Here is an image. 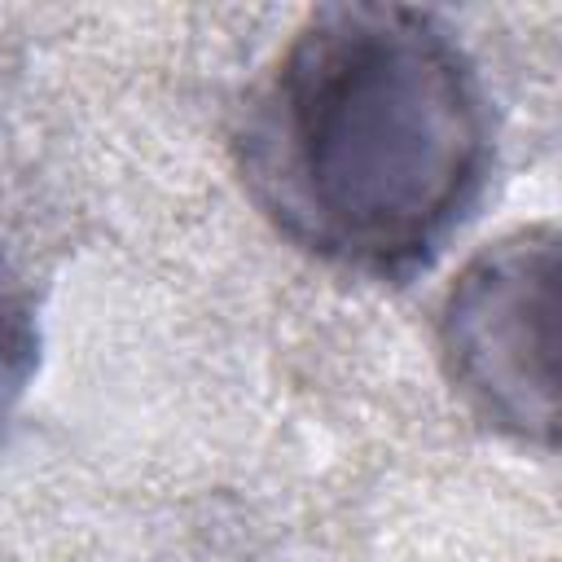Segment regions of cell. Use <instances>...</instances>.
<instances>
[{"label":"cell","instance_id":"cell-1","mask_svg":"<svg viewBox=\"0 0 562 562\" xmlns=\"http://www.w3.org/2000/svg\"><path fill=\"white\" fill-rule=\"evenodd\" d=\"M487 97L452 31L413 4H321L241 123V171L277 228L351 272L426 268L479 202Z\"/></svg>","mask_w":562,"mask_h":562},{"label":"cell","instance_id":"cell-2","mask_svg":"<svg viewBox=\"0 0 562 562\" xmlns=\"http://www.w3.org/2000/svg\"><path fill=\"white\" fill-rule=\"evenodd\" d=\"M439 347L457 391L505 435L553 443L558 430V233L531 224L452 281Z\"/></svg>","mask_w":562,"mask_h":562},{"label":"cell","instance_id":"cell-3","mask_svg":"<svg viewBox=\"0 0 562 562\" xmlns=\"http://www.w3.org/2000/svg\"><path fill=\"white\" fill-rule=\"evenodd\" d=\"M26 360H31V329L22 307L0 281V386H18L26 373Z\"/></svg>","mask_w":562,"mask_h":562}]
</instances>
